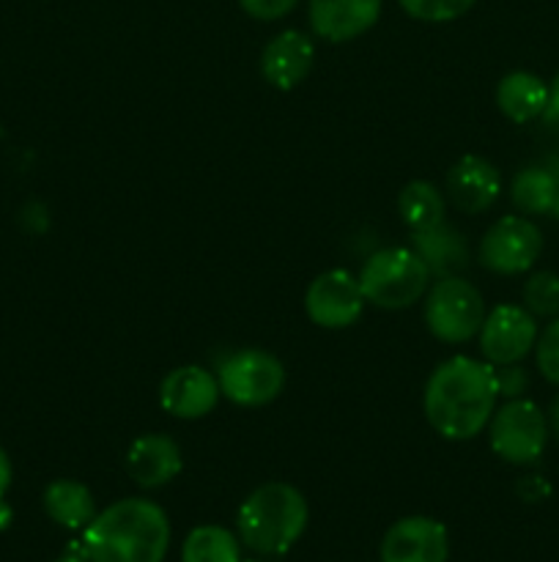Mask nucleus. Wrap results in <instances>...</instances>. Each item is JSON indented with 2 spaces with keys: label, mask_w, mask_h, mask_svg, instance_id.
I'll return each mask as SVG.
<instances>
[{
  "label": "nucleus",
  "mask_w": 559,
  "mask_h": 562,
  "mask_svg": "<svg viewBox=\"0 0 559 562\" xmlns=\"http://www.w3.org/2000/svg\"><path fill=\"white\" fill-rule=\"evenodd\" d=\"M411 250L425 261L431 274H438V278H449L469 263V245L464 234L444 220L431 228L411 231Z\"/></svg>",
  "instance_id": "f3484780"
},
{
  "label": "nucleus",
  "mask_w": 559,
  "mask_h": 562,
  "mask_svg": "<svg viewBox=\"0 0 559 562\" xmlns=\"http://www.w3.org/2000/svg\"><path fill=\"white\" fill-rule=\"evenodd\" d=\"M524 307L537 318L559 316V274L535 272L524 283Z\"/></svg>",
  "instance_id": "5701e85b"
},
{
  "label": "nucleus",
  "mask_w": 559,
  "mask_h": 562,
  "mask_svg": "<svg viewBox=\"0 0 559 562\" xmlns=\"http://www.w3.org/2000/svg\"><path fill=\"white\" fill-rule=\"evenodd\" d=\"M497 373V390L502 398H524L526 387H529V373L518 366V362H510V366H493Z\"/></svg>",
  "instance_id": "a878e982"
},
{
  "label": "nucleus",
  "mask_w": 559,
  "mask_h": 562,
  "mask_svg": "<svg viewBox=\"0 0 559 562\" xmlns=\"http://www.w3.org/2000/svg\"><path fill=\"white\" fill-rule=\"evenodd\" d=\"M398 212L411 231L431 228L444 220V198L431 181H411L400 192Z\"/></svg>",
  "instance_id": "4be33fe9"
},
{
  "label": "nucleus",
  "mask_w": 559,
  "mask_h": 562,
  "mask_svg": "<svg viewBox=\"0 0 559 562\" xmlns=\"http://www.w3.org/2000/svg\"><path fill=\"white\" fill-rule=\"evenodd\" d=\"M537 344V324L526 307L499 305L480 327V351L491 366L521 362Z\"/></svg>",
  "instance_id": "9d476101"
},
{
  "label": "nucleus",
  "mask_w": 559,
  "mask_h": 562,
  "mask_svg": "<svg viewBox=\"0 0 559 562\" xmlns=\"http://www.w3.org/2000/svg\"><path fill=\"white\" fill-rule=\"evenodd\" d=\"M497 373L491 362L449 357L425 384V417L436 434L453 442L475 439L497 409Z\"/></svg>",
  "instance_id": "f257e3e1"
},
{
  "label": "nucleus",
  "mask_w": 559,
  "mask_h": 562,
  "mask_svg": "<svg viewBox=\"0 0 559 562\" xmlns=\"http://www.w3.org/2000/svg\"><path fill=\"white\" fill-rule=\"evenodd\" d=\"M219 393L239 406H266L283 393L285 368L263 349H241L217 371Z\"/></svg>",
  "instance_id": "0eeeda50"
},
{
  "label": "nucleus",
  "mask_w": 559,
  "mask_h": 562,
  "mask_svg": "<svg viewBox=\"0 0 559 562\" xmlns=\"http://www.w3.org/2000/svg\"><path fill=\"white\" fill-rule=\"evenodd\" d=\"M305 311L312 324L323 329H345L360 322L365 311L360 278L345 269H329L318 274L305 294Z\"/></svg>",
  "instance_id": "1a4fd4ad"
},
{
  "label": "nucleus",
  "mask_w": 559,
  "mask_h": 562,
  "mask_svg": "<svg viewBox=\"0 0 559 562\" xmlns=\"http://www.w3.org/2000/svg\"><path fill=\"white\" fill-rule=\"evenodd\" d=\"M307 499L290 483H263L236 514L239 541L258 554L277 558L301 538L307 527Z\"/></svg>",
  "instance_id": "7ed1b4c3"
},
{
  "label": "nucleus",
  "mask_w": 559,
  "mask_h": 562,
  "mask_svg": "<svg viewBox=\"0 0 559 562\" xmlns=\"http://www.w3.org/2000/svg\"><path fill=\"white\" fill-rule=\"evenodd\" d=\"M11 521V508L5 503H0V530H5Z\"/></svg>",
  "instance_id": "2f4dec72"
},
{
  "label": "nucleus",
  "mask_w": 559,
  "mask_h": 562,
  "mask_svg": "<svg viewBox=\"0 0 559 562\" xmlns=\"http://www.w3.org/2000/svg\"><path fill=\"white\" fill-rule=\"evenodd\" d=\"M486 322V302L469 280L449 274L427 291L425 324L433 338L444 344H466L480 335Z\"/></svg>",
  "instance_id": "39448f33"
},
{
  "label": "nucleus",
  "mask_w": 559,
  "mask_h": 562,
  "mask_svg": "<svg viewBox=\"0 0 559 562\" xmlns=\"http://www.w3.org/2000/svg\"><path fill=\"white\" fill-rule=\"evenodd\" d=\"M543 115H548L551 121H559V75L554 77V82L548 86V108Z\"/></svg>",
  "instance_id": "cd10ccee"
},
{
  "label": "nucleus",
  "mask_w": 559,
  "mask_h": 562,
  "mask_svg": "<svg viewBox=\"0 0 559 562\" xmlns=\"http://www.w3.org/2000/svg\"><path fill=\"white\" fill-rule=\"evenodd\" d=\"M540 252V228L526 217L497 220L480 241V263L497 274L529 272Z\"/></svg>",
  "instance_id": "6e6552de"
},
{
  "label": "nucleus",
  "mask_w": 559,
  "mask_h": 562,
  "mask_svg": "<svg viewBox=\"0 0 559 562\" xmlns=\"http://www.w3.org/2000/svg\"><path fill=\"white\" fill-rule=\"evenodd\" d=\"M44 510L66 530H85L96 519V503L88 486L77 481H55L44 488Z\"/></svg>",
  "instance_id": "6ab92c4d"
},
{
  "label": "nucleus",
  "mask_w": 559,
  "mask_h": 562,
  "mask_svg": "<svg viewBox=\"0 0 559 562\" xmlns=\"http://www.w3.org/2000/svg\"><path fill=\"white\" fill-rule=\"evenodd\" d=\"M9 486H11V461L9 456H5V450L0 448V503H3Z\"/></svg>",
  "instance_id": "c85d7f7f"
},
{
  "label": "nucleus",
  "mask_w": 559,
  "mask_h": 562,
  "mask_svg": "<svg viewBox=\"0 0 559 562\" xmlns=\"http://www.w3.org/2000/svg\"><path fill=\"white\" fill-rule=\"evenodd\" d=\"M488 439L493 453L510 464H532L548 442V420L540 406L526 398H513L493 409L488 420Z\"/></svg>",
  "instance_id": "423d86ee"
},
{
  "label": "nucleus",
  "mask_w": 559,
  "mask_h": 562,
  "mask_svg": "<svg viewBox=\"0 0 559 562\" xmlns=\"http://www.w3.org/2000/svg\"><path fill=\"white\" fill-rule=\"evenodd\" d=\"M184 467L181 448L164 434H142L126 450V472L142 488H162Z\"/></svg>",
  "instance_id": "4468645a"
},
{
  "label": "nucleus",
  "mask_w": 559,
  "mask_h": 562,
  "mask_svg": "<svg viewBox=\"0 0 559 562\" xmlns=\"http://www.w3.org/2000/svg\"><path fill=\"white\" fill-rule=\"evenodd\" d=\"M431 283V269L409 247L373 252L360 272L365 302L384 311H403L422 300Z\"/></svg>",
  "instance_id": "20e7f679"
},
{
  "label": "nucleus",
  "mask_w": 559,
  "mask_h": 562,
  "mask_svg": "<svg viewBox=\"0 0 559 562\" xmlns=\"http://www.w3.org/2000/svg\"><path fill=\"white\" fill-rule=\"evenodd\" d=\"M239 3L241 9H244L250 16H255V20L272 22V20H280V16L290 14L299 0H239Z\"/></svg>",
  "instance_id": "bb28decb"
},
{
  "label": "nucleus",
  "mask_w": 559,
  "mask_h": 562,
  "mask_svg": "<svg viewBox=\"0 0 559 562\" xmlns=\"http://www.w3.org/2000/svg\"><path fill=\"white\" fill-rule=\"evenodd\" d=\"M55 562H91V560L80 552V547H71L69 554H64V558H58Z\"/></svg>",
  "instance_id": "7c9ffc66"
},
{
  "label": "nucleus",
  "mask_w": 559,
  "mask_h": 562,
  "mask_svg": "<svg viewBox=\"0 0 559 562\" xmlns=\"http://www.w3.org/2000/svg\"><path fill=\"white\" fill-rule=\"evenodd\" d=\"M181 562H241V541L219 525L195 527L184 538Z\"/></svg>",
  "instance_id": "412c9836"
},
{
  "label": "nucleus",
  "mask_w": 559,
  "mask_h": 562,
  "mask_svg": "<svg viewBox=\"0 0 559 562\" xmlns=\"http://www.w3.org/2000/svg\"><path fill=\"white\" fill-rule=\"evenodd\" d=\"M77 547L91 562H164L170 519L151 499H118L96 514Z\"/></svg>",
  "instance_id": "f03ea898"
},
{
  "label": "nucleus",
  "mask_w": 559,
  "mask_h": 562,
  "mask_svg": "<svg viewBox=\"0 0 559 562\" xmlns=\"http://www.w3.org/2000/svg\"><path fill=\"white\" fill-rule=\"evenodd\" d=\"M250 562H258V560H250Z\"/></svg>",
  "instance_id": "473e14b6"
},
{
  "label": "nucleus",
  "mask_w": 559,
  "mask_h": 562,
  "mask_svg": "<svg viewBox=\"0 0 559 562\" xmlns=\"http://www.w3.org/2000/svg\"><path fill=\"white\" fill-rule=\"evenodd\" d=\"M219 382L201 366H181L159 384V404L179 420H201L217 406Z\"/></svg>",
  "instance_id": "f8f14e48"
},
{
  "label": "nucleus",
  "mask_w": 559,
  "mask_h": 562,
  "mask_svg": "<svg viewBox=\"0 0 559 562\" xmlns=\"http://www.w3.org/2000/svg\"><path fill=\"white\" fill-rule=\"evenodd\" d=\"M403 11L422 22H449L464 16L477 0H398Z\"/></svg>",
  "instance_id": "b1692460"
},
{
  "label": "nucleus",
  "mask_w": 559,
  "mask_h": 562,
  "mask_svg": "<svg viewBox=\"0 0 559 562\" xmlns=\"http://www.w3.org/2000/svg\"><path fill=\"white\" fill-rule=\"evenodd\" d=\"M447 527L427 516H406L395 521L381 541V562H447Z\"/></svg>",
  "instance_id": "9b49d317"
},
{
  "label": "nucleus",
  "mask_w": 559,
  "mask_h": 562,
  "mask_svg": "<svg viewBox=\"0 0 559 562\" xmlns=\"http://www.w3.org/2000/svg\"><path fill=\"white\" fill-rule=\"evenodd\" d=\"M546 420H548V434H554V439H557V442H559V393L554 395L551 406H548Z\"/></svg>",
  "instance_id": "c756f323"
},
{
  "label": "nucleus",
  "mask_w": 559,
  "mask_h": 562,
  "mask_svg": "<svg viewBox=\"0 0 559 562\" xmlns=\"http://www.w3.org/2000/svg\"><path fill=\"white\" fill-rule=\"evenodd\" d=\"M381 16V0H310V25L327 42H351Z\"/></svg>",
  "instance_id": "2eb2a0df"
},
{
  "label": "nucleus",
  "mask_w": 559,
  "mask_h": 562,
  "mask_svg": "<svg viewBox=\"0 0 559 562\" xmlns=\"http://www.w3.org/2000/svg\"><path fill=\"white\" fill-rule=\"evenodd\" d=\"M535 360L543 379L559 387V316H554L551 324L543 329V335H537Z\"/></svg>",
  "instance_id": "393cba45"
},
{
  "label": "nucleus",
  "mask_w": 559,
  "mask_h": 562,
  "mask_svg": "<svg viewBox=\"0 0 559 562\" xmlns=\"http://www.w3.org/2000/svg\"><path fill=\"white\" fill-rule=\"evenodd\" d=\"M497 104L515 124L540 119L548 108V86L532 71H513L497 86Z\"/></svg>",
  "instance_id": "a211bd4d"
},
{
  "label": "nucleus",
  "mask_w": 559,
  "mask_h": 562,
  "mask_svg": "<svg viewBox=\"0 0 559 562\" xmlns=\"http://www.w3.org/2000/svg\"><path fill=\"white\" fill-rule=\"evenodd\" d=\"M316 60V44L301 31H283L266 44L261 55V71L269 86L294 91L307 80Z\"/></svg>",
  "instance_id": "ddd939ff"
},
{
  "label": "nucleus",
  "mask_w": 559,
  "mask_h": 562,
  "mask_svg": "<svg viewBox=\"0 0 559 562\" xmlns=\"http://www.w3.org/2000/svg\"><path fill=\"white\" fill-rule=\"evenodd\" d=\"M447 192L455 209H460L464 214H480L497 203L499 192H502V179L488 159L469 154L449 168Z\"/></svg>",
  "instance_id": "dca6fc26"
},
{
  "label": "nucleus",
  "mask_w": 559,
  "mask_h": 562,
  "mask_svg": "<svg viewBox=\"0 0 559 562\" xmlns=\"http://www.w3.org/2000/svg\"><path fill=\"white\" fill-rule=\"evenodd\" d=\"M510 198L524 214H548L554 217L559 206V176L543 165L518 170L510 187Z\"/></svg>",
  "instance_id": "aec40b11"
}]
</instances>
